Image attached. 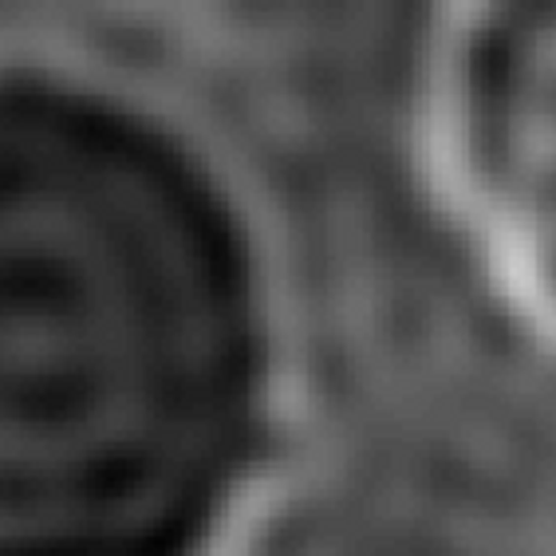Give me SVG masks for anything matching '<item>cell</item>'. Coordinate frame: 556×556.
Masks as SVG:
<instances>
[{
	"instance_id": "obj_1",
	"label": "cell",
	"mask_w": 556,
	"mask_h": 556,
	"mask_svg": "<svg viewBox=\"0 0 556 556\" xmlns=\"http://www.w3.org/2000/svg\"><path fill=\"white\" fill-rule=\"evenodd\" d=\"M497 64L473 52L450 91V159L509 277L556 316V16Z\"/></svg>"
}]
</instances>
